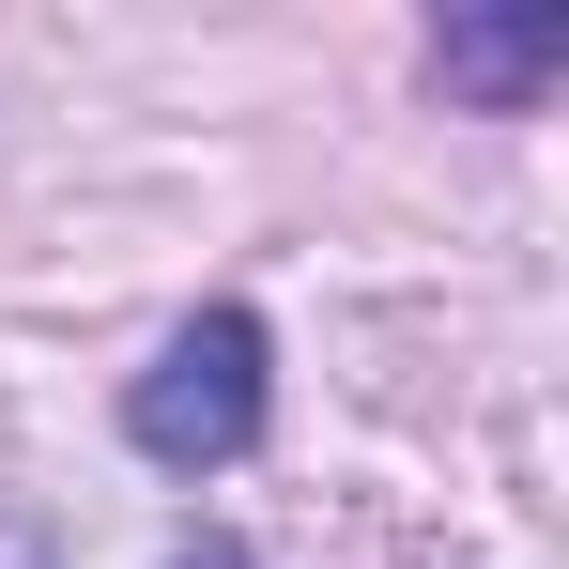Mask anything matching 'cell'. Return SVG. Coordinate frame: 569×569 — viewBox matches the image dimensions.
Segmentation results:
<instances>
[{
    "label": "cell",
    "instance_id": "6da1fadb",
    "mask_svg": "<svg viewBox=\"0 0 569 569\" xmlns=\"http://www.w3.org/2000/svg\"><path fill=\"white\" fill-rule=\"evenodd\" d=\"M262 416H278V339H262V308H200V323H170V355L123 385V447L170 462V477L247 462Z\"/></svg>",
    "mask_w": 569,
    "mask_h": 569
},
{
    "label": "cell",
    "instance_id": "3957f363",
    "mask_svg": "<svg viewBox=\"0 0 569 569\" xmlns=\"http://www.w3.org/2000/svg\"><path fill=\"white\" fill-rule=\"evenodd\" d=\"M170 569H262V555H247V539H186Z\"/></svg>",
    "mask_w": 569,
    "mask_h": 569
},
{
    "label": "cell",
    "instance_id": "7a4b0ae2",
    "mask_svg": "<svg viewBox=\"0 0 569 569\" xmlns=\"http://www.w3.org/2000/svg\"><path fill=\"white\" fill-rule=\"evenodd\" d=\"M431 78L477 108H539L569 78V0H508V16H447L431 31Z\"/></svg>",
    "mask_w": 569,
    "mask_h": 569
}]
</instances>
